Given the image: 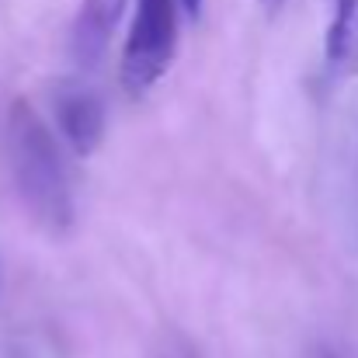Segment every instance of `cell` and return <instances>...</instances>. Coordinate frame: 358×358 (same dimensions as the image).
<instances>
[{
    "instance_id": "6da1fadb",
    "label": "cell",
    "mask_w": 358,
    "mask_h": 358,
    "mask_svg": "<svg viewBox=\"0 0 358 358\" xmlns=\"http://www.w3.org/2000/svg\"><path fill=\"white\" fill-rule=\"evenodd\" d=\"M7 157L24 209L38 220V227L63 234L73 223V192L66 164L56 146V136L24 98L10 101L7 112Z\"/></svg>"
},
{
    "instance_id": "7a4b0ae2",
    "label": "cell",
    "mask_w": 358,
    "mask_h": 358,
    "mask_svg": "<svg viewBox=\"0 0 358 358\" xmlns=\"http://www.w3.org/2000/svg\"><path fill=\"white\" fill-rule=\"evenodd\" d=\"M178 14H181L178 0H136V14L119 63L122 91L129 98H143L174 63Z\"/></svg>"
},
{
    "instance_id": "3957f363",
    "label": "cell",
    "mask_w": 358,
    "mask_h": 358,
    "mask_svg": "<svg viewBox=\"0 0 358 358\" xmlns=\"http://www.w3.org/2000/svg\"><path fill=\"white\" fill-rule=\"evenodd\" d=\"M52 115L63 132V139L70 143V150L77 157H91L101 139H105V101L98 98L94 87L80 84V80H63L52 91Z\"/></svg>"
},
{
    "instance_id": "277c9868",
    "label": "cell",
    "mask_w": 358,
    "mask_h": 358,
    "mask_svg": "<svg viewBox=\"0 0 358 358\" xmlns=\"http://www.w3.org/2000/svg\"><path fill=\"white\" fill-rule=\"evenodd\" d=\"M125 3L129 0H84L80 3V14L73 24V52L84 66H94L105 56L122 14H125Z\"/></svg>"
},
{
    "instance_id": "5b68a950",
    "label": "cell",
    "mask_w": 358,
    "mask_h": 358,
    "mask_svg": "<svg viewBox=\"0 0 358 358\" xmlns=\"http://www.w3.org/2000/svg\"><path fill=\"white\" fill-rule=\"evenodd\" d=\"M327 70L334 77L358 73V0H334L327 28Z\"/></svg>"
},
{
    "instance_id": "8992f818",
    "label": "cell",
    "mask_w": 358,
    "mask_h": 358,
    "mask_svg": "<svg viewBox=\"0 0 358 358\" xmlns=\"http://www.w3.org/2000/svg\"><path fill=\"white\" fill-rule=\"evenodd\" d=\"M178 3H181V10L188 17H199V10H202V0H178Z\"/></svg>"
},
{
    "instance_id": "52a82bcc",
    "label": "cell",
    "mask_w": 358,
    "mask_h": 358,
    "mask_svg": "<svg viewBox=\"0 0 358 358\" xmlns=\"http://www.w3.org/2000/svg\"><path fill=\"white\" fill-rule=\"evenodd\" d=\"M282 3H285V0H261V7H264L268 14H275V10H278Z\"/></svg>"
},
{
    "instance_id": "ba28073f",
    "label": "cell",
    "mask_w": 358,
    "mask_h": 358,
    "mask_svg": "<svg viewBox=\"0 0 358 358\" xmlns=\"http://www.w3.org/2000/svg\"><path fill=\"white\" fill-rule=\"evenodd\" d=\"M324 358H331V355H324Z\"/></svg>"
}]
</instances>
